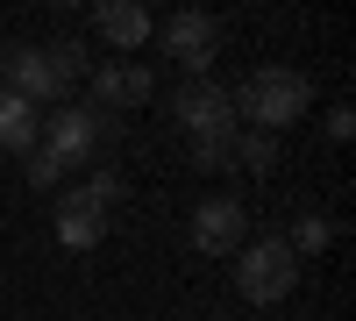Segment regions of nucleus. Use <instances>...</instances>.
Listing matches in <instances>:
<instances>
[{
  "mask_svg": "<svg viewBox=\"0 0 356 321\" xmlns=\"http://www.w3.org/2000/svg\"><path fill=\"white\" fill-rule=\"evenodd\" d=\"M79 72H86V50H79V43H43V50L22 43V50L0 57V93L43 107V100H65Z\"/></svg>",
  "mask_w": 356,
  "mask_h": 321,
  "instance_id": "obj_1",
  "label": "nucleus"
},
{
  "mask_svg": "<svg viewBox=\"0 0 356 321\" xmlns=\"http://www.w3.org/2000/svg\"><path fill=\"white\" fill-rule=\"evenodd\" d=\"M228 100H235V122L250 114V122L271 136V129H292V122L314 107V86H307V72H292V65H257Z\"/></svg>",
  "mask_w": 356,
  "mask_h": 321,
  "instance_id": "obj_2",
  "label": "nucleus"
},
{
  "mask_svg": "<svg viewBox=\"0 0 356 321\" xmlns=\"http://www.w3.org/2000/svg\"><path fill=\"white\" fill-rule=\"evenodd\" d=\"M235 285H243L250 307H278L292 285H300V257H292V243H278V236L243 243V250H235Z\"/></svg>",
  "mask_w": 356,
  "mask_h": 321,
  "instance_id": "obj_3",
  "label": "nucleus"
},
{
  "mask_svg": "<svg viewBox=\"0 0 356 321\" xmlns=\"http://www.w3.org/2000/svg\"><path fill=\"white\" fill-rule=\"evenodd\" d=\"M100 143H107V122H100V114H86V107H57V114L36 122V150H50L65 171H79Z\"/></svg>",
  "mask_w": 356,
  "mask_h": 321,
  "instance_id": "obj_4",
  "label": "nucleus"
},
{
  "mask_svg": "<svg viewBox=\"0 0 356 321\" xmlns=\"http://www.w3.org/2000/svg\"><path fill=\"white\" fill-rule=\"evenodd\" d=\"M243 243H250V208L235 193H214L193 208V250L200 257H235Z\"/></svg>",
  "mask_w": 356,
  "mask_h": 321,
  "instance_id": "obj_5",
  "label": "nucleus"
},
{
  "mask_svg": "<svg viewBox=\"0 0 356 321\" xmlns=\"http://www.w3.org/2000/svg\"><path fill=\"white\" fill-rule=\"evenodd\" d=\"M157 36H164V50H171L193 79H207V65H214V50H221V22L200 15V8H178L171 22H157Z\"/></svg>",
  "mask_w": 356,
  "mask_h": 321,
  "instance_id": "obj_6",
  "label": "nucleus"
},
{
  "mask_svg": "<svg viewBox=\"0 0 356 321\" xmlns=\"http://www.w3.org/2000/svg\"><path fill=\"white\" fill-rule=\"evenodd\" d=\"M171 114H178V129H186V136H228V129H243V122H235V100L221 93L214 79H193L186 93L171 100Z\"/></svg>",
  "mask_w": 356,
  "mask_h": 321,
  "instance_id": "obj_7",
  "label": "nucleus"
},
{
  "mask_svg": "<svg viewBox=\"0 0 356 321\" xmlns=\"http://www.w3.org/2000/svg\"><path fill=\"white\" fill-rule=\"evenodd\" d=\"M93 36L114 43V50H143L157 36V15L143 8V0H100V8H93Z\"/></svg>",
  "mask_w": 356,
  "mask_h": 321,
  "instance_id": "obj_8",
  "label": "nucleus"
},
{
  "mask_svg": "<svg viewBox=\"0 0 356 321\" xmlns=\"http://www.w3.org/2000/svg\"><path fill=\"white\" fill-rule=\"evenodd\" d=\"M157 93V79H150V65H136V57H114V65H100L93 72V107L107 114V107H143Z\"/></svg>",
  "mask_w": 356,
  "mask_h": 321,
  "instance_id": "obj_9",
  "label": "nucleus"
},
{
  "mask_svg": "<svg viewBox=\"0 0 356 321\" xmlns=\"http://www.w3.org/2000/svg\"><path fill=\"white\" fill-rule=\"evenodd\" d=\"M100 236H107V214H100L86 193H65V200H57V243H65V250H93Z\"/></svg>",
  "mask_w": 356,
  "mask_h": 321,
  "instance_id": "obj_10",
  "label": "nucleus"
},
{
  "mask_svg": "<svg viewBox=\"0 0 356 321\" xmlns=\"http://www.w3.org/2000/svg\"><path fill=\"white\" fill-rule=\"evenodd\" d=\"M36 122H43V114L29 107V100H15V93H0V150H15V157H29V150H36Z\"/></svg>",
  "mask_w": 356,
  "mask_h": 321,
  "instance_id": "obj_11",
  "label": "nucleus"
},
{
  "mask_svg": "<svg viewBox=\"0 0 356 321\" xmlns=\"http://www.w3.org/2000/svg\"><path fill=\"white\" fill-rule=\"evenodd\" d=\"M235 136H243V129H228V136H193V171H221V164H235Z\"/></svg>",
  "mask_w": 356,
  "mask_h": 321,
  "instance_id": "obj_12",
  "label": "nucleus"
},
{
  "mask_svg": "<svg viewBox=\"0 0 356 321\" xmlns=\"http://www.w3.org/2000/svg\"><path fill=\"white\" fill-rule=\"evenodd\" d=\"M235 164H243V171H271V164H278V143L264 136V129H250V136H235Z\"/></svg>",
  "mask_w": 356,
  "mask_h": 321,
  "instance_id": "obj_13",
  "label": "nucleus"
},
{
  "mask_svg": "<svg viewBox=\"0 0 356 321\" xmlns=\"http://www.w3.org/2000/svg\"><path fill=\"white\" fill-rule=\"evenodd\" d=\"M307 250H328V221L321 214H307L300 228H292V257H307Z\"/></svg>",
  "mask_w": 356,
  "mask_h": 321,
  "instance_id": "obj_14",
  "label": "nucleus"
},
{
  "mask_svg": "<svg viewBox=\"0 0 356 321\" xmlns=\"http://www.w3.org/2000/svg\"><path fill=\"white\" fill-rule=\"evenodd\" d=\"M22 164H29V186H36V193H43V186H57V179H65V164H57L50 150H29Z\"/></svg>",
  "mask_w": 356,
  "mask_h": 321,
  "instance_id": "obj_15",
  "label": "nucleus"
},
{
  "mask_svg": "<svg viewBox=\"0 0 356 321\" xmlns=\"http://www.w3.org/2000/svg\"><path fill=\"white\" fill-rule=\"evenodd\" d=\"M79 193H86V200H93V208L107 214V208H114V200H122V179H114V171H93V179H86Z\"/></svg>",
  "mask_w": 356,
  "mask_h": 321,
  "instance_id": "obj_16",
  "label": "nucleus"
}]
</instances>
